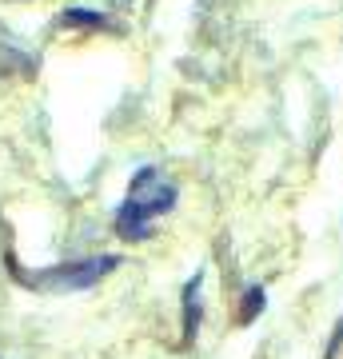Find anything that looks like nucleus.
Returning <instances> with one entry per match:
<instances>
[{
    "mask_svg": "<svg viewBox=\"0 0 343 359\" xmlns=\"http://www.w3.org/2000/svg\"><path fill=\"white\" fill-rule=\"evenodd\" d=\"M172 204H176V188L164 184L156 168H144L140 176L132 180V188H128L124 208L116 212V231L124 240H144L152 231V219L164 216Z\"/></svg>",
    "mask_w": 343,
    "mask_h": 359,
    "instance_id": "nucleus-1",
    "label": "nucleus"
},
{
    "mask_svg": "<svg viewBox=\"0 0 343 359\" xmlns=\"http://www.w3.org/2000/svg\"><path fill=\"white\" fill-rule=\"evenodd\" d=\"M116 259L104 256V259H84V264H68V268H56V271H44V276H20L28 287H88L104 276V271H112Z\"/></svg>",
    "mask_w": 343,
    "mask_h": 359,
    "instance_id": "nucleus-2",
    "label": "nucleus"
},
{
    "mask_svg": "<svg viewBox=\"0 0 343 359\" xmlns=\"http://www.w3.org/2000/svg\"><path fill=\"white\" fill-rule=\"evenodd\" d=\"M264 308V292H260V287H252V292L243 295V308H240V320L243 323H252L255 320V311Z\"/></svg>",
    "mask_w": 343,
    "mask_h": 359,
    "instance_id": "nucleus-3",
    "label": "nucleus"
},
{
    "mask_svg": "<svg viewBox=\"0 0 343 359\" xmlns=\"http://www.w3.org/2000/svg\"><path fill=\"white\" fill-rule=\"evenodd\" d=\"M64 25H104V20L92 13H64Z\"/></svg>",
    "mask_w": 343,
    "mask_h": 359,
    "instance_id": "nucleus-4",
    "label": "nucleus"
}]
</instances>
